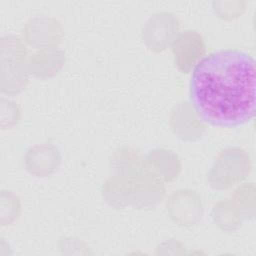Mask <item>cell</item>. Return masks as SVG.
<instances>
[{"mask_svg": "<svg viewBox=\"0 0 256 256\" xmlns=\"http://www.w3.org/2000/svg\"><path fill=\"white\" fill-rule=\"evenodd\" d=\"M255 60L239 49L218 50L193 69L190 100L206 123L232 128L255 116Z\"/></svg>", "mask_w": 256, "mask_h": 256, "instance_id": "1", "label": "cell"}, {"mask_svg": "<svg viewBox=\"0 0 256 256\" xmlns=\"http://www.w3.org/2000/svg\"><path fill=\"white\" fill-rule=\"evenodd\" d=\"M145 169L160 179L172 181L180 172V161L172 151L157 149L145 159Z\"/></svg>", "mask_w": 256, "mask_h": 256, "instance_id": "10", "label": "cell"}, {"mask_svg": "<svg viewBox=\"0 0 256 256\" xmlns=\"http://www.w3.org/2000/svg\"><path fill=\"white\" fill-rule=\"evenodd\" d=\"M233 202L241 211L244 218H253L254 212V185L252 183L239 187L234 195Z\"/></svg>", "mask_w": 256, "mask_h": 256, "instance_id": "14", "label": "cell"}, {"mask_svg": "<svg viewBox=\"0 0 256 256\" xmlns=\"http://www.w3.org/2000/svg\"><path fill=\"white\" fill-rule=\"evenodd\" d=\"M61 24L54 18L37 17L31 19L25 28L27 42L41 49L55 48L62 38Z\"/></svg>", "mask_w": 256, "mask_h": 256, "instance_id": "8", "label": "cell"}, {"mask_svg": "<svg viewBox=\"0 0 256 256\" xmlns=\"http://www.w3.org/2000/svg\"><path fill=\"white\" fill-rule=\"evenodd\" d=\"M65 61L64 53L55 48L41 49L29 61V70L41 78H49L57 74Z\"/></svg>", "mask_w": 256, "mask_h": 256, "instance_id": "11", "label": "cell"}, {"mask_svg": "<svg viewBox=\"0 0 256 256\" xmlns=\"http://www.w3.org/2000/svg\"><path fill=\"white\" fill-rule=\"evenodd\" d=\"M188 103H179L171 113L170 125L173 132L183 140L194 141L201 137L204 125Z\"/></svg>", "mask_w": 256, "mask_h": 256, "instance_id": "9", "label": "cell"}, {"mask_svg": "<svg viewBox=\"0 0 256 256\" xmlns=\"http://www.w3.org/2000/svg\"><path fill=\"white\" fill-rule=\"evenodd\" d=\"M206 50L203 37L194 30H186L172 42L174 63L182 73H188Z\"/></svg>", "mask_w": 256, "mask_h": 256, "instance_id": "6", "label": "cell"}, {"mask_svg": "<svg viewBox=\"0 0 256 256\" xmlns=\"http://www.w3.org/2000/svg\"><path fill=\"white\" fill-rule=\"evenodd\" d=\"M111 166L117 174L129 175L142 172L145 169V159L140 154L130 148L118 150L111 159Z\"/></svg>", "mask_w": 256, "mask_h": 256, "instance_id": "13", "label": "cell"}, {"mask_svg": "<svg viewBox=\"0 0 256 256\" xmlns=\"http://www.w3.org/2000/svg\"><path fill=\"white\" fill-rule=\"evenodd\" d=\"M248 153L238 147L220 152L208 173V182L217 190L228 189L247 178L251 171Z\"/></svg>", "mask_w": 256, "mask_h": 256, "instance_id": "3", "label": "cell"}, {"mask_svg": "<svg viewBox=\"0 0 256 256\" xmlns=\"http://www.w3.org/2000/svg\"><path fill=\"white\" fill-rule=\"evenodd\" d=\"M179 27V21L172 13H157L143 26V42L152 51H164L176 38Z\"/></svg>", "mask_w": 256, "mask_h": 256, "instance_id": "4", "label": "cell"}, {"mask_svg": "<svg viewBox=\"0 0 256 256\" xmlns=\"http://www.w3.org/2000/svg\"><path fill=\"white\" fill-rule=\"evenodd\" d=\"M213 218L221 229L228 232L236 230L244 219L241 211L232 199L218 202L213 208Z\"/></svg>", "mask_w": 256, "mask_h": 256, "instance_id": "12", "label": "cell"}, {"mask_svg": "<svg viewBox=\"0 0 256 256\" xmlns=\"http://www.w3.org/2000/svg\"><path fill=\"white\" fill-rule=\"evenodd\" d=\"M164 194L161 179L146 170L129 175L117 174L103 187L106 201L118 209L128 204L138 209L150 208L159 203Z\"/></svg>", "mask_w": 256, "mask_h": 256, "instance_id": "2", "label": "cell"}, {"mask_svg": "<svg viewBox=\"0 0 256 256\" xmlns=\"http://www.w3.org/2000/svg\"><path fill=\"white\" fill-rule=\"evenodd\" d=\"M170 218L180 226L197 224L203 215V205L199 194L190 189H180L170 195L166 203Z\"/></svg>", "mask_w": 256, "mask_h": 256, "instance_id": "5", "label": "cell"}, {"mask_svg": "<svg viewBox=\"0 0 256 256\" xmlns=\"http://www.w3.org/2000/svg\"><path fill=\"white\" fill-rule=\"evenodd\" d=\"M245 2L242 1H215L213 2V7L215 13L219 17L225 19H232L238 17L245 10Z\"/></svg>", "mask_w": 256, "mask_h": 256, "instance_id": "15", "label": "cell"}, {"mask_svg": "<svg viewBox=\"0 0 256 256\" xmlns=\"http://www.w3.org/2000/svg\"><path fill=\"white\" fill-rule=\"evenodd\" d=\"M61 164L59 149L51 143L31 147L25 155V165L37 177H48L55 173Z\"/></svg>", "mask_w": 256, "mask_h": 256, "instance_id": "7", "label": "cell"}]
</instances>
